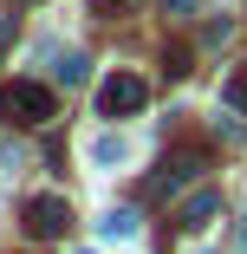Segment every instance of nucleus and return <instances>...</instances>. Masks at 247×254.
Returning a JSON list of instances; mask_svg holds the SVG:
<instances>
[{
  "label": "nucleus",
  "instance_id": "f257e3e1",
  "mask_svg": "<svg viewBox=\"0 0 247 254\" xmlns=\"http://www.w3.org/2000/svg\"><path fill=\"white\" fill-rule=\"evenodd\" d=\"M0 118H13V124H52L59 118V98H52V85H39V78H13V85H0Z\"/></svg>",
  "mask_w": 247,
  "mask_h": 254
},
{
  "label": "nucleus",
  "instance_id": "f03ea898",
  "mask_svg": "<svg viewBox=\"0 0 247 254\" xmlns=\"http://www.w3.org/2000/svg\"><path fill=\"white\" fill-rule=\"evenodd\" d=\"M202 170H208V150H176V157H163V170L143 183V202H169V195H182Z\"/></svg>",
  "mask_w": 247,
  "mask_h": 254
},
{
  "label": "nucleus",
  "instance_id": "7ed1b4c3",
  "mask_svg": "<svg viewBox=\"0 0 247 254\" xmlns=\"http://www.w3.org/2000/svg\"><path fill=\"white\" fill-rule=\"evenodd\" d=\"M143 105H150V85H143L137 72H111L104 85H98V111L104 118H137Z\"/></svg>",
  "mask_w": 247,
  "mask_h": 254
},
{
  "label": "nucleus",
  "instance_id": "20e7f679",
  "mask_svg": "<svg viewBox=\"0 0 247 254\" xmlns=\"http://www.w3.org/2000/svg\"><path fill=\"white\" fill-rule=\"evenodd\" d=\"M20 222H26L33 241H59V235L72 228V202H65V195H33L26 209H20Z\"/></svg>",
  "mask_w": 247,
  "mask_h": 254
},
{
  "label": "nucleus",
  "instance_id": "39448f33",
  "mask_svg": "<svg viewBox=\"0 0 247 254\" xmlns=\"http://www.w3.org/2000/svg\"><path fill=\"white\" fill-rule=\"evenodd\" d=\"M215 215H221V189H189V195H182V209H176L182 228H208Z\"/></svg>",
  "mask_w": 247,
  "mask_h": 254
},
{
  "label": "nucleus",
  "instance_id": "423d86ee",
  "mask_svg": "<svg viewBox=\"0 0 247 254\" xmlns=\"http://www.w3.org/2000/svg\"><path fill=\"white\" fill-rule=\"evenodd\" d=\"M98 235H104V241H124V235H137V209H111L104 222H98Z\"/></svg>",
  "mask_w": 247,
  "mask_h": 254
},
{
  "label": "nucleus",
  "instance_id": "0eeeda50",
  "mask_svg": "<svg viewBox=\"0 0 247 254\" xmlns=\"http://www.w3.org/2000/svg\"><path fill=\"white\" fill-rule=\"evenodd\" d=\"M124 157H130L124 137H98V143H91V163H98V170H111V163H124Z\"/></svg>",
  "mask_w": 247,
  "mask_h": 254
},
{
  "label": "nucleus",
  "instance_id": "6e6552de",
  "mask_svg": "<svg viewBox=\"0 0 247 254\" xmlns=\"http://www.w3.org/2000/svg\"><path fill=\"white\" fill-rule=\"evenodd\" d=\"M52 78H59L65 91H72V85H85V53H65V59L52 65Z\"/></svg>",
  "mask_w": 247,
  "mask_h": 254
},
{
  "label": "nucleus",
  "instance_id": "1a4fd4ad",
  "mask_svg": "<svg viewBox=\"0 0 247 254\" xmlns=\"http://www.w3.org/2000/svg\"><path fill=\"white\" fill-rule=\"evenodd\" d=\"M163 72H169V78L189 72V46H169V53H163Z\"/></svg>",
  "mask_w": 247,
  "mask_h": 254
},
{
  "label": "nucleus",
  "instance_id": "9d476101",
  "mask_svg": "<svg viewBox=\"0 0 247 254\" xmlns=\"http://www.w3.org/2000/svg\"><path fill=\"white\" fill-rule=\"evenodd\" d=\"M124 7H130V0H91V13H98V20H117Z\"/></svg>",
  "mask_w": 247,
  "mask_h": 254
},
{
  "label": "nucleus",
  "instance_id": "9b49d317",
  "mask_svg": "<svg viewBox=\"0 0 247 254\" xmlns=\"http://www.w3.org/2000/svg\"><path fill=\"white\" fill-rule=\"evenodd\" d=\"M163 7H169V13H195V0H163Z\"/></svg>",
  "mask_w": 247,
  "mask_h": 254
},
{
  "label": "nucleus",
  "instance_id": "f8f14e48",
  "mask_svg": "<svg viewBox=\"0 0 247 254\" xmlns=\"http://www.w3.org/2000/svg\"><path fill=\"white\" fill-rule=\"evenodd\" d=\"M234 248H247V215H241V222H234Z\"/></svg>",
  "mask_w": 247,
  "mask_h": 254
}]
</instances>
